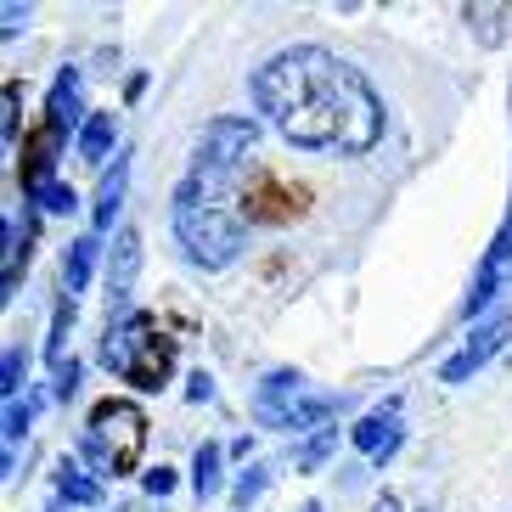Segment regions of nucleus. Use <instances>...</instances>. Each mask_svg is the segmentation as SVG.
<instances>
[{
  "label": "nucleus",
  "instance_id": "obj_16",
  "mask_svg": "<svg viewBox=\"0 0 512 512\" xmlns=\"http://www.w3.org/2000/svg\"><path fill=\"white\" fill-rule=\"evenodd\" d=\"M220 462H226V451L203 439V445H197V456H192V490H197V501L220 496Z\"/></svg>",
  "mask_w": 512,
  "mask_h": 512
},
{
  "label": "nucleus",
  "instance_id": "obj_21",
  "mask_svg": "<svg viewBox=\"0 0 512 512\" xmlns=\"http://www.w3.org/2000/svg\"><path fill=\"white\" fill-rule=\"evenodd\" d=\"M265 484H271V473H265V467H248V473H242V479L231 484V507L248 512L259 496H265Z\"/></svg>",
  "mask_w": 512,
  "mask_h": 512
},
{
  "label": "nucleus",
  "instance_id": "obj_17",
  "mask_svg": "<svg viewBox=\"0 0 512 512\" xmlns=\"http://www.w3.org/2000/svg\"><path fill=\"white\" fill-rule=\"evenodd\" d=\"M507 17H512V6H462V23L479 34L484 46H501L507 40Z\"/></svg>",
  "mask_w": 512,
  "mask_h": 512
},
{
  "label": "nucleus",
  "instance_id": "obj_19",
  "mask_svg": "<svg viewBox=\"0 0 512 512\" xmlns=\"http://www.w3.org/2000/svg\"><path fill=\"white\" fill-rule=\"evenodd\" d=\"M34 411H40V394H23V400H6V451H17V439L29 434V422H34Z\"/></svg>",
  "mask_w": 512,
  "mask_h": 512
},
{
  "label": "nucleus",
  "instance_id": "obj_14",
  "mask_svg": "<svg viewBox=\"0 0 512 512\" xmlns=\"http://www.w3.org/2000/svg\"><path fill=\"white\" fill-rule=\"evenodd\" d=\"M57 501L62 507H102V479L85 473V467H74V462H62L57 467Z\"/></svg>",
  "mask_w": 512,
  "mask_h": 512
},
{
  "label": "nucleus",
  "instance_id": "obj_18",
  "mask_svg": "<svg viewBox=\"0 0 512 512\" xmlns=\"http://www.w3.org/2000/svg\"><path fill=\"white\" fill-rule=\"evenodd\" d=\"M74 321H79V304L62 293L57 316H51V338H46V361L51 366H68V332H74Z\"/></svg>",
  "mask_w": 512,
  "mask_h": 512
},
{
  "label": "nucleus",
  "instance_id": "obj_23",
  "mask_svg": "<svg viewBox=\"0 0 512 512\" xmlns=\"http://www.w3.org/2000/svg\"><path fill=\"white\" fill-rule=\"evenodd\" d=\"M17 107H23V85L6 79V91H0V141L17 147Z\"/></svg>",
  "mask_w": 512,
  "mask_h": 512
},
{
  "label": "nucleus",
  "instance_id": "obj_12",
  "mask_svg": "<svg viewBox=\"0 0 512 512\" xmlns=\"http://www.w3.org/2000/svg\"><path fill=\"white\" fill-rule=\"evenodd\" d=\"M124 186H130V152H119V158H113V169L102 175V186H96V209H91L96 237L113 226V214H119V203H124Z\"/></svg>",
  "mask_w": 512,
  "mask_h": 512
},
{
  "label": "nucleus",
  "instance_id": "obj_24",
  "mask_svg": "<svg viewBox=\"0 0 512 512\" xmlns=\"http://www.w3.org/2000/svg\"><path fill=\"white\" fill-rule=\"evenodd\" d=\"M34 209H40V214H74L79 209V192L68 181H51L46 192L34 197Z\"/></svg>",
  "mask_w": 512,
  "mask_h": 512
},
{
  "label": "nucleus",
  "instance_id": "obj_27",
  "mask_svg": "<svg viewBox=\"0 0 512 512\" xmlns=\"http://www.w3.org/2000/svg\"><path fill=\"white\" fill-rule=\"evenodd\" d=\"M51 394H57V400H74V394H79V361L57 366V389H51Z\"/></svg>",
  "mask_w": 512,
  "mask_h": 512
},
{
  "label": "nucleus",
  "instance_id": "obj_28",
  "mask_svg": "<svg viewBox=\"0 0 512 512\" xmlns=\"http://www.w3.org/2000/svg\"><path fill=\"white\" fill-rule=\"evenodd\" d=\"M186 394H192V400H209V394H214V377H209V372H192V389H186Z\"/></svg>",
  "mask_w": 512,
  "mask_h": 512
},
{
  "label": "nucleus",
  "instance_id": "obj_13",
  "mask_svg": "<svg viewBox=\"0 0 512 512\" xmlns=\"http://www.w3.org/2000/svg\"><path fill=\"white\" fill-rule=\"evenodd\" d=\"M96 254H102V237H79V242H68V259H62V293L74 299V293H85V282H91V271H96Z\"/></svg>",
  "mask_w": 512,
  "mask_h": 512
},
{
  "label": "nucleus",
  "instance_id": "obj_15",
  "mask_svg": "<svg viewBox=\"0 0 512 512\" xmlns=\"http://www.w3.org/2000/svg\"><path fill=\"white\" fill-rule=\"evenodd\" d=\"M113 136H119V124H113V113H91V119H85V130H79V158H85V164H102L107 152H113ZM113 158H119V152H113Z\"/></svg>",
  "mask_w": 512,
  "mask_h": 512
},
{
  "label": "nucleus",
  "instance_id": "obj_26",
  "mask_svg": "<svg viewBox=\"0 0 512 512\" xmlns=\"http://www.w3.org/2000/svg\"><path fill=\"white\" fill-rule=\"evenodd\" d=\"M23 29H29V6H17V0H12V6L0 12V34H6V40H17Z\"/></svg>",
  "mask_w": 512,
  "mask_h": 512
},
{
  "label": "nucleus",
  "instance_id": "obj_2",
  "mask_svg": "<svg viewBox=\"0 0 512 512\" xmlns=\"http://www.w3.org/2000/svg\"><path fill=\"white\" fill-rule=\"evenodd\" d=\"M259 141L254 119H214L192 147L181 186H175V242L197 271H226L237 265L242 237H248V192H242V169Z\"/></svg>",
  "mask_w": 512,
  "mask_h": 512
},
{
  "label": "nucleus",
  "instance_id": "obj_29",
  "mask_svg": "<svg viewBox=\"0 0 512 512\" xmlns=\"http://www.w3.org/2000/svg\"><path fill=\"white\" fill-rule=\"evenodd\" d=\"M372 512H400V501H394L389 490H383V496H377V507H372Z\"/></svg>",
  "mask_w": 512,
  "mask_h": 512
},
{
  "label": "nucleus",
  "instance_id": "obj_20",
  "mask_svg": "<svg viewBox=\"0 0 512 512\" xmlns=\"http://www.w3.org/2000/svg\"><path fill=\"white\" fill-rule=\"evenodd\" d=\"M332 445H338V428H321L310 445H299V451H293V467H299V473H316V467L332 456Z\"/></svg>",
  "mask_w": 512,
  "mask_h": 512
},
{
  "label": "nucleus",
  "instance_id": "obj_5",
  "mask_svg": "<svg viewBox=\"0 0 512 512\" xmlns=\"http://www.w3.org/2000/svg\"><path fill=\"white\" fill-rule=\"evenodd\" d=\"M79 451L96 467V479H130L141 467V451H147V411L136 400H119V394L96 400L85 428H79Z\"/></svg>",
  "mask_w": 512,
  "mask_h": 512
},
{
  "label": "nucleus",
  "instance_id": "obj_1",
  "mask_svg": "<svg viewBox=\"0 0 512 512\" xmlns=\"http://www.w3.org/2000/svg\"><path fill=\"white\" fill-rule=\"evenodd\" d=\"M254 107L265 113L282 141L304 152H338V158H361L383 141V96L372 79L344 62L327 46H287L265 57L248 79Z\"/></svg>",
  "mask_w": 512,
  "mask_h": 512
},
{
  "label": "nucleus",
  "instance_id": "obj_8",
  "mask_svg": "<svg viewBox=\"0 0 512 512\" xmlns=\"http://www.w3.org/2000/svg\"><path fill=\"white\" fill-rule=\"evenodd\" d=\"M304 394H310V377L304 372H293V366L265 372V383L254 394V422L259 428H287V417H293V406H299Z\"/></svg>",
  "mask_w": 512,
  "mask_h": 512
},
{
  "label": "nucleus",
  "instance_id": "obj_6",
  "mask_svg": "<svg viewBox=\"0 0 512 512\" xmlns=\"http://www.w3.org/2000/svg\"><path fill=\"white\" fill-rule=\"evenodd\" d=\"M507 338H512V310H496V316L484 321V327H473V338H467V344L456 349L451 361L439 366V383H467V377L479 372V366L496 361Z\"/></svg>",
  "mask_w": 512,
  "mask_h": 512
},
{
  "label": "nucleus",
  "instance_id": "obj_3",
  "mask_svg": "<svg viewBox=\"0 0 512 512\" xmlns=\"http://www.w3.org/2000/svg\"><path fill=\"white\" fill-rule=\"evenodd\" d=\"M102 366L119 377V383H130V389L158 394L169 377H175V338L158 327V316L136 310V316L113 321V327L102 332Z\"/></svg>",
  "mask_w": 512,
  "mask_h": 512
},
{
  "label": "nucleus",
  "instance_id": "obj_30",
  "mask_svg": "<svg viewBox=\"0 0 512 512\" xmlns=\"http://www.w3.org/2000/svg\"><path fill=\"white\" fill-rule=\"evenodd\" d=\"M299 512H321V501H304V507Z\"/></svg>",
  "mask_w": 512,
  "mask_h": 512
},
{
  "label": "nucleus",
  "instance_id": "obj_11",
  "mask_svg": "<svg viewBox=\"0 0 512 512\" xmlns=\"http://www.w3.org/2000/svg\"><path fill=\"white\" fill-rule=\"evenodd\" d=\"M34 231H40V209L23 203V220H6V271H0V299H12L34 254Z\"/></svg>",
  "mask_w": 512,
  "mask_h": 512
},
{
  "label": "nucleus",
  "instance_id": "obj_4",
  "mask_svg": "<svg viewBox=\"0 0 512 512\" xmlns=\"http://www.w3.org/2000/svg\"><path fill=\"white\" fill-rule=\"evenodd\" d=\"M79 130H85V119H79V68H62L51 96H46V113L23 136V158H17V186H23L29 203L51 186V169L68 152V136L79 141Z\"/></svg>",
  "mask_w": 512,
  "mask_h": 512
},
{
  "label": "nucleus",
  "instance_id": "obj_9",
  "mask_svg": "<svg viewBox=\"0 0 512 512\" xmlns=\"http://www.w3.org/2000/svg\"><path fill=\"white\" fill-rule=\"evenodd\" d=\"M136 271H141V231L124 226L113 237V265H107V327L124 316H136L130 310V282H136Z\"/></svg>",
  "mask_w": 512,
  "mask_h": 512
},
{
  "label": "nucleus",
  "instance_id": "obj_25",
  "mask_svg": "<svg viewBox=\"0 0 512 512\" xmlns=\"http://www.w3.org/2000/svg\"><path fill=\"white\" fill-rule=\"evenodd\" d=\"M141 484H147V496H152V501H164L169 490H175V467H164V462H158V467H152V473H147Z\"/></svg>",
  "mask_w": 512,
  "mask_h": 512
},
{
  "label": "nucleus",
  "instance_id": "obj_22",
  "mask_svg": "<svg viewBox=\"0 0 512 512\" xmlns=\"http://www.w3.org/2000/svg\"><path fill=\"white\" fill-rule=\"evenodd\" d=\"M23 377H29V355L12 344V349H6V361H0V394L17 400V394H23Z\"/></svg>",
  "mask_w": 512,
  "mask_h": 512
},
{
  "label": "nucleus",
  "instance_id": "obj_7",
  "mask_svg": "<svg viewBox=\"0 0 512 512\" xmlns=\"http://www.w3.org/2000/svg\"><path fill=\"white\" fill-rule=\"evenodd\" d=\"M304 203H310V192L304 186H282L276 175H265L259 169L254 181H248V226H282V220H299Z\"/></svg>",
  "mask_w": 512,
  "mask_h": 512
},
{
  "label": "nucleus",
  "instance_id": "obj_10",
  "mask_svg": "<svg viewBox=\"0 0 512 512\" xmlns=\"http://www.w3.org/2000/svg\"><path fill=\"white\" fill-rule=\"evenodd\" d=\"M349 439H355V451L372 456L377 467L389 462L394 451H400V439H406V422H400V400H383L377 411H366L355 428H349Z\"/></svg>",
  "mask_w": 512,
  "mask_h": 512
}]
</instances>
